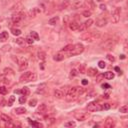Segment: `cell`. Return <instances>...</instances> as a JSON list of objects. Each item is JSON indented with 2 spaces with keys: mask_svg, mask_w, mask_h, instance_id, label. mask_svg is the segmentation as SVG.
Masks as SVG:
<instances>
[{
  "mask_svg": "<svg viewBox=\"0 0 128 128\" xmlns=\"http://www.w3.org/2000/svg\"><path fill=\"white\" fill-rule=\"evenodd\" d=\"M114 69H115V71H116V72H117L119 75H122V70H121L119 67H117V66H116V67H115Z\"/></svg>",
  "mask_w": 128,
  "mask_h": 128,
  "instance_id": "cell-53",
  "label": "cell"
},
{
  "mask_svg": "<svg viewBox=\"0 0 128 128\" xmlns=\"http://www.w3.org/2000/svg\"><path fill=\"white\" fill-rule=\"evenodd\" d=\"M98 67L101 68V69H104V68L106 67V63H105L103 60H100V61L98 62Z\"/></svg>",
  "mask_w": 128,
  "mask_h": 128,
  "instance_id": "cell-39",
  "label": "cell"
},
{
  "mask_svg": "<svg viewBox=\"0 0 128 128\" xmlns=\"http://www.w3.org/2000/svg\"><path fill=\"white\" fill-rule=\"evenodd\" d=\"M64 126H65V127H75L76 123L74 121H68V122H66L65 124H64Z\"/></svg>",
  "mask_w": 128,
  "mask_h": 128,
  "instance_id": "cell-38",
  "label": "cell"
},
{
  "mask_svg": "<svg viewBox=\"0 0 128 128\" xmlns=\"http://www.w3.org/2000/svg\"><path fill=\"white\" fill-rule=\"evenodd\" d=\"M86 108H87L88 111H91V112L101 110V108H100V104H98L96 101H93V102H90V103H88V105H87Z\"/></svg>",
  "mask_w": 128,
  "mask_h": 128,
  "instance_id": "cell-8",
  "label": "cell"
},
{
  "mask_svg": "<svg viewBox=\"0 0 128 128\" xmlns=\"http://www.w3.org/2000/svg\"><path fill=\"white\" fill-rule=\"evenodd\" d=\"M20 82H29V81H35L36 80V74L33 72H25L24 74H22L19 78Z\"/></svg>",
  "mask_w": 128,
  "mask_h": 128,
  "instance_id": "cell-2",
  "label": "cell"
},
{
  "mask_svg": "<svg viewBox=\"0 0 128 128\" xmlns=\"http://www.w3.org/2000/svg\"><path fill=\"white\" fill-rule=\"evenodd\" d=\"M27 120H28V122H29L32 126H34V127H43V125H42V124H40V123H37V122H34V121H31V119H30V118H28Z\"/></svg>",
  "mask_w": 128,
  "mask_h": 128,
  "instance_id": "cell-32",
  "label": "cell"
},
{
  "mask_svg": "<svg viewBox=\"0 0 128 128\" xmlns=\"http://www.w3.org/2000/svg\"><path fill=\"white\" fill-rule=\"evenodd\" d=\"M96 1H98V2H100V1H101V0H96Z\"/></svg>",
  "mask_w": 128,
  "mask_h": 128,
  "instance_id": "cell-61",
  "label": "cell"
},
{
  "mask_svg": "<svg viewBox=\"0 0 128 128\" xmlns=\"http://www.w3.org/2000/svg\"><path fill=\"white\" fill-rule=\"evenodd\" d=\"M89 35H90V37L92 38V39H98V38H100V36H101V34H100V32L99 31H97V30H93V31H91L90 33H89Z\"/></svg>",
  "mask_w": 128,
  "mask_h": 128,
  "instance_id": "cell-21",
  "label": "cell"
},
{
  "mask_svg": "<svg viewBox=\"0 0 128 128\" xmlns=\"http://www.w3.org/2000/svg\"><path fill=\"white\" fill-rule=\"evenodd\" d=\"M72 48H73V45H72V44H68V45L64 46V47L62 48V51H63V52H67V51H71Z\"/></svg>",
  "mask_w": 128,
  "mask_h": 128,
  "instance_id": "cell-33",
  "label": "cell"
},
{
  "mask_svg": "<svg viewBox=\"0 0 128 128\" xmlns=\"http://www.w3.org/2000/svg\"><path fill=\"white\" fill-rule=\"evenodd\" d=\"M103 98H109V93H105L103 95Z\"/></svg>",
  "mask_w": 128,
  "mask_h": 128,
  "instance_id": "cell-57",
  "label": "cell"
},
{
  "mask_svg": "<svg viewBox=\"0 0 128 128\" xmlns=\"http://www.w3.org/2000/svg\"><path fill=\"white\" fill-rule=\"evenodd\" d=\"M25 41H26L28 44H33V41H34V39L32 37H27L26 39H25Z\"/></svg>",
  "mask_w": 128,
  "mask_h": 128,
  "instance_id": "cell-51",
  "label": "cell"
},
{
  "mask_svg": "<svg viewBox=\"0 0 128 128\" xmlns=\"http://www.w3.org/2000/svg\"><path fill=\"white\" fill-rule=\"evenodd\" d=\"M125 58H126V56H125L124 54H121V55H120V59H125Z\"/></svg>",
  "mask_w": 128,
  "mask_h": 128,
  "instance_id": "cell-58",
  "label": "cell"
},
{
  "mask_svg": "<svg viewBox=\"0 0 128 128\" xmlns=\"http://www.w3.org/2000/svg\"><path fill=\"white\" fill-rule=\"evenodd\" d=\"M11 32L14 36H19L21 34V30L20 29H16V28H12L11 29Z\"/></svg>",
  "mask_w": 128,
  "mask_h": 128,
  "instance_id": "cell-34",
  "label": "cell"
},
{
  "mask_svg": "<svg viewBox=\"0 0 128 128\" xmlns=\"http://www.w3.org/2000/svg\"><path fill=\"white\" fill-rule=\"evenodd\" d=\"M15 42H16V44H18V45H23L25 42V39L24 38H21V37H19V38H17V39L15 40Z\"/></svg>",
  "mask_w": 128,
  "mask_h": 128,
  "instance_id": "cell-37",
  "label": "cell"
},
{
  "mask_svg": "<svg viewBox=\"0 0 128 128\" xmlns=\"http://www.w3.org/2000/svg\"><path fill=\"white\" fill-rule=\"evenodd\" d=\"M76 75H78V72L76 69H72L71 70V76H76Z\"/></svg>",
  "mask_w": 128,
  "mask_h": 128,
  "instance_id": "cell-52",
  "label": "cell"
},
{
  "mask_svg": "<svg viewBox=\"0 0 128 128\" xmlns=\"http://www.w3.org/2000/svg\"><path fill=\"white\" fill-rule=\"evenodd\" d=\"M104 78V76H103V74H97L96 75V82L97 83H99V82H101V80Z\"/></svg>",
  "mask_w": 128,
  "mask_h": 128,
  "instance_id": "cell-43",
  "label": "cell"
},
{
  "mask_svg": "<svg viewBox=\"0 0 128 128\" xmlns=\"http://www.w3.org/2000/svg\"><path fill=\"white\" fill-rule=\"evenodd\" d=\"M37 56H38V58H39L40 60H45L46 59V53L44 52V51H42V50H39L37 52Z\"/></svg>",
  "mask_w": 128,
  "mask_h": 128,
  "instance_id": "cell-26",
  "label": "cell"
},
{
  "mask_svg": "<svg viewBox=\"0 0 128 128\" xmlns=\"http://www.w3.org/2000/svg\"><path fill=\"white\" fill-rule=\"evenodd\" d=\"M119 111H120L121 113H127V112H128V105H124V106L120 107Z\"/></svg>",
  "mask_w": 128,
  "mask_h": 128,
  "instance_id": "cell-42",
  "label": "cell"
},
{
  "mask_svg": "<svg viewBox=\"0 0 128 128\" xmlns=\"http://www.w3.org/2000/svg\"><path fill=\"white\" fill-rule=\"evenodd\" d=\"M15 92H16V93H21V94L24 95V96H27V95L29 94V89H28L27 87H24V88L21 89V90H15Z\"/></svg>",
  "mask_w": 128,
  "mask_h": 128,
  "instance_id": "cell-23",
  "label": "cell"
},
{
  "mask_svg": "<svg viewBox=\"0 0 128 128\" xmlns=\"http://www.w3.org/2000/svg\"><path fill=\"white\" fill-rule=\"evenodd\" d=\"M86 72H87L88 76H90V77H93V76H96V75L98 74V71H97V69H95V68H92V67L88 68Z\"/></svg>",
  "mask_w": 128,
  "mask_h": 128,
  "instance_id": "cell-17",
  "label": "cell"
},
{
  "mask_svg": "<svg viewBox=\"0 0 128 128\" xmlns=\"http://www.w3.org/2000/svg\"><path fill=\"white\" fill-rule=\"evenodd\" d=\"M7 93V88L5 86H0V94L5 95Z\"/></svg>",
  "mask_w": 128,
  "mask_h": 128,
  "instance_id": "cell-41",
  "label": "cell"
},
{
  "mask_svg": "<svg viewBox=\"0 0 128 128\" xmlns=\"http://www.w3.org/2000/svg\"><path fill=\"white\" fill-rule=\"evenodd\" d=\"M82 15L84 17H89V16H91V11L90 10H85L82 12Z\"/></svg>",
  "mask_w": 128,
  "mask_h": 128,
  "instance_id": "cell-44",
  "label": "cell"
},
{
  "mask_svg": "<svg viewBox=\"0 0 128 128\" xmlns=\"http://www.w3.org/2000/svg\"><path fill=\"white\" fill-rule=\"evenodd\" d=\"M0 63H1V57H0Z\"/></svg>",
  "mask_w": 128,
  "mask_h": 128,
  "instance_id": "cell-62",
  "label": "cell"
},
{
  "mask_svg": "<svg viewBox=\"0 0 128 128\" xmlns=\"http://www.w3.org/2000/svg\"><path fill=\"white\" fill-rule=\"evenodd\" d=\"M107 24V19L106 18H99L96 20V26L97 27H104Z\"/></svg>",
  "mask_w": 128,
  "mask_h": 128,
  "instance_id": "cell-14",
  "label": "cell"
},
{
  "mask_svg": "<svg viewBox=\"0 0 128 128\" xmlns=\"http://www.w3.org/2000/svg\"><path fill=\"white\" fill-rule=\"evenodd\" d=\"M99 8H100L101 10H106V5H105V4H100Z\"/></svg>",
  "mask_w": 128,
  "mask_h": 128,
  "instance_id": "cell-55",
  "label": "cell"
},
{
  "mask_svg": "<svg viewBox=\"0 0 128 128\" xmlns=\"http://www.w3.org/2000/svg\"><path fill=\"white\" fill-rule=\"evenodd\" d=\"M58 21H59V17H58V16H55V17H53V18L49 19L48 23H49L50 25H55V24H56Z\"/></svg>",
  "mask_w": 128,
  "mask_h": 128,
  "instance_id": "cell-29",
  "label": "cell"
},
{
  "mask_svg": "<svg viewBox=\"0 0 128 128\" xmlns=\"http://www.w3.org/2000/svg\"><path fill=\"white\" fill-rule=\"evenodd\" d=\"M22 8H23L22 3H21V2H18V3H16L15 5H13V6L11 7V11H16V12H18V11H21Z\"/></svg>",
  "mask_w": 128,
  "mask_h": 128,
  "instance_id": "cell-18",
  "label": "cell"
},
{
  "mask_svg": "<svg viewBox=\"0 0 128 128\" xmlns=\"http://www.w3.org/2000/svg\"><path fill=\"white\" fill-rule=\"evenodd\" d=\"M70 5V2L68 1V0H65V1H64L62 4H61V6H60V9L61 10H63V9H66L68 6Z\"/></svg>",
  "mask_w": 128,
  "mask_h": 128,
  "instance_id": "cell-31",
  "label": "cell"
},
{
  "mask_svg": "<svg viewBox=\"0 0 128 128\" xmlns=\"http://www.w3.org/2000/svg\"><path fill=\"white\" fill-rule=\"evenodd\" d=\"M103 76H104V78L107 79V80H112L115 77V74L113 72H111V71H107V72H105L103 74Z\"/></svg>",
  "mask_w": 128,
  "mask_h": 128,
  "instance_id": "cell-19",
  "label": "cell"
},
{
  "mask_svg": "<svg viewBox=\"0 0 128 128\" xmlns=\"http://www.w3.org/2000/svg\"><path fill=\"white\" fill-rule=\"evenodd\" d=\"M4 74H10V75H14V72L10 68H5L4 69Z\"/></svg>",
  "mask_w": 128,
  "mask_h": 128,
  "instance_id": "cell-45",
  "label": "cell"
},
{
  "mask_svg": "<svg viewBox=\"0 0 128 128\" xmlns=\"http://www.w3.org/2000/svg\"><path fill=\"white\" fill-rule=\"evenodd\" d=\"M14 101H15V97L14 96H10V98L8 100V106H11L12 104H13Z\"/></svg>",
  "mask_w": 128,
  "mask_h": 128,
  "instance_id": "cell-47",
  "label": "cell"
},
{
  "mask_svg": "<svg viewBox=\"0 0 128 128\" xmlns=\"http://www.w3.org/2000/svg\"><path fill=\"white\" fill-rule=\"evenodd\" d=\"M14 112L16 114H18V115H21V114H25V113H26V109H25L24 107H18V108H16L14 110Z\"/></svg>",
  "mask_w": 128,
  "mask_h": 128,
  "instance_id": "cell-27",
  "label": "cell"
},
{
  "mask_svg": "<svg viewBox=\"0 0 128 128\" xmlns=\"http://www.w3.org/2000/svg\"><path fill=\"white\" fill-rule=\"evenodd\" d=\"M25 102H26V96H24V95L20 96L19 97V103L20 104H24Z\"/></svg>",
  "mask_w": 128,
  "mask_h": 128,
  "instance_id": "cell-46",
  "label": "cell"
},
{
  "mask_svg": "<svg viewBox=\"0 0 128 128\" xmlns=\"http://www.w3.org/2000/svg\"><path fill=\"white\" fill-rule=\"evenodd\" d=\"M121 1H123V0H115V2H116V3H118V2H121Z\"/></svg>",
  "mask_w": 128,
  "mask_h": 128,
  "instance_id": "cell-59",
  "label": "cell"
},
{
  "mask_svg": "<svg viewBox=\"0 0 128 128\" xmlns=\"http://www.w3.org/2000/svg\"><path fill=\"white\" fill-rule=\"evenodd\" d=\"M86 4L90 7L92 10H94L96 8V5H95V2H94V0H86Z\"/></svg>",
  "mask_w": 128,
  "mask_h": 128,
  "instance_id": "cell-28",
  "label": "cell"
},
{
  "mask_svg": "<svg viewBox=\"0 0 128 128\" xmlns=\"http://www.w3.org/2000/svg\"><path fill=\"white\" fill-rule=\"evenodd\" d=\"M8 37H9V34H8L7 31H3V32H1V33H0V41H1V42L6 41V40L8 39Z\"/></svg>",
  "mask_w": 128,
  "mask_h": 128,
  "instance_id": "cell-20",
  "label": "cell"
},
{
  "mask_svg": "<svg viewBox=\"0 0 128 128\" xmlns=\"http://www.w3.org/2000/svg\"><path fill=\"white\" fill-rule=\"evenodd\" d=\"M64 57H65V55H64L62 52H59V53H57V54L53 57V59H54L55 61H62V60L64 59Z\"/></svg>",
  "mask_w": 128,
  "mask_h": 128,
  "instance_id": "cell-25",
  "label": "cell"
},
{
  "mask_svg": "<svg viewBox=\"0 0 128 128\" xmlns=\"http://www.w3.org/2000/svg\"><path fill=\"white\" fill-rule=\"evenodd\" d=\"M46 87H47V84L46 83H41V84H39L38 85V88H37V93H42L43 91H45V89H46Z\"/></svg>",
  "mask_w": 128,
  "mask_h": 128,
  "instance_id": "cell-22",
  "label": "cell"
},
{
  "mask_svg": "<svg viewBox=\"0 0 128 128\" xmlns=\"http://www.w3.org/2000/svg\"><path fill=\"white\" fill-rule=\"evenodd\" d=\"M106 58H107V59H108L110 62H114V61H115V57H114L112 54H107Z\"/></svg>",
  "mask_w": 128,
  "mask_h": 128,
  "instance_id": "cell-49",
  "label": "cell"
},
{
  "mask_svg": "<svg viewBox=\"0 0 128 128\" xmlns=\"http://www.w3.org/2000/svg\"><path fill=\"white\" fill-rule=\"evenodd\" d=\"M114 46V40L113 39H107L104 40L100 44V47L103 49V50H111Z\"/></svg>",
  "mask_w": 128,
  "mask_h": 128,
  "instance_id": "cell-5",
  "label": "cell"
},
{
  "mask_svg": "<svg viewBox=\"0 0 128 128\" xmlns=\"http://www.w3.org/2000/svg\"><path fill=\"white\" fill-rule=\"evenodd\" d=\"M89 116H90V114L87 112H78V113H75V115H74L76 120H78V121H85L89 118Z\"/></svg>",
  "mask_w": 128,
  "mask_h": 128,
  "instance_id": "cell-7",
  "label": "cell"
},
{
  "mask_svg": "<svg viewBox=\"0 0 128 128\" xmlns=\"http://www.w3.org/2000/svg\"><path fill=\"white\" fill-rule=\"evenodd\" d=\"M36 104H37V100L36 99H31L29 101V106H31V107H34Z\"/></svg>",
  "mask_w": 128,
  "mask_h": 128,
  "instance_id": "cell-48",
  "label": "cell"
},
{
  "mask_svg": "<svg viewBox=\"0 0 128 128\" xmlns=\"http://www.w3.org/2000/svg\"><path fill=\"white\" fill-rule=\"evenodd\" d=\"M30 35H31V37L33 38L34 40H39V35L37 34V32H35V31H32Z\"/></svg>",
  "mask_w": 128,
  "mask_h": 128,
  "instance_id": "cell-40",
  "label": "cell"
},
{
  "mask_svg": "<svg viewBox=\"0 0 128 128\" xmlns=\"http://www.w3.org/2000/svg\"><path fill=\"white\" fill-rule=\"evenodd\" d=\"M120 14H121V8L120 7H116L113 12H112V17L111 20L113 23H118L120 21Z\"/></svg>",
  "mask_w": 128,
  "mask_h": 128,
  "instance_id": "cell-4",
  "label": "cell"
},
{
  "mask_svg": "<svg viewBox=\"0 0 128 128\" xmlns=\"http://www.w3.org/2000/svg\"><path fill=\"white\" fill-rule=\"evenodd\" d=\"M82 84H83V85H87V84H88V80L83 79V80H82Z\"/></svg>",
  "mask_w": 128,
  "mask_h": 128,
  "instance_id": "cell-56",
  "label": "cell"
},
{
  "mask_svg": "<svg viewBox=\"0 0 128 128\" xmlns=\"http://www.w3.org/2000/svg\"><path fill=\"white\" fill-rule=\"evenodd\" d=\"M27 67H28V60L27 59H22L20 64H19V70L24 71Z\"/></svg>",
  "mask_w": 128,
  "mask_h": 128,
  "instance_id": "cell-13",
  "label": "cell"
},
{
  "mask_svg": "<svg viewBox=\"0 0 128 128\" xmlns=\"http://www.w3.org/2000/svg\"><path fill=\"white\" fill-rule=\"evenodd\" d=\"M102 88H103V89H108V88H111V86L108 83H104V84H102Z\"/></svg>",
  "mask_w": 128,
  "mask_h": 128,
  "instance_id": "cell-54",
  "label": "cell"
},
{
  "mask_svg": "<svg viewBox=\"0 0 128 128\" xmlns=\"http://www.w3.org/2000/svg\"><path fill=\"white\" fill-rule=\"evenodd\" d=\"M68 26H69L70 30L75 31V30H78V28H79V23L76 22V21H70V22L68 23Z\"/></svg>",
  "mask_w": 128,
  "mask_h": 128,
  "instance_id": "cell-12",
  "label": "cell"
},
{
  "mask_svg": "<svg viewBox=\"0 0 128 128\" xmlns=\"http://www.w3.org/2000/svg\"><path fill=\"white\" fill-rule=\"evenodd\" d=\"M37 112L39 114H45L47 112V105L44 104V103L40 104L39 106H38V108H37Z\"/></svg>",
  "mask_w": 128,
  "mask_h": 128,
  "instance_id": "cell-16",
  "label": "cell"
},
{
  "mask_svg": "<svg viewBox=\"0 0 128 128\" xmlns=\"http://www.w3.org/2000/svg\"><path fill=\"white\" fill-rule=\"evenodd\" d=\"M0 119H1L2 121H4V122H6V123L12 121L11 117H9L8 115H6V114H1V115H0Z\"/></svg>",
  "mask_w": 128,
  "mask_h": 128,
  "instance_id": "cell-24",
  "label": "cell"
},
{
  "mask_svg": "<svg viewBox=\"0 0 128 128\" xmlns=\"http://www.w3.org/2000/svg\"><path fill=\"white\" fill-rule=\"evenodd\" d=\"M82 5H83V4H82L81 1H75V2L72 4V8H73V9H78V8H80Z\"/></svg>",
  "mask_w": 128,
  "mask_h": 128,
  "instance_id": "cell-30",
  "label": "cell"
},
{
  "mask_svg": "<svg viewBox=\"0 0 128 128\" xmlns=\"http://www.w3.org/2000/svg\"><path fill=\"white\" fill-rule=\"evenodd\" d=\"M2 20H3V19H2V18H1V17H0V22H1V21H2Z\"/></svg>",
  "mask_w": 128,
  "mask_h": 128,
  "instance_id": "cell-60",
  "label": "cell"
},
{
  "mask_svg": "<svg viewBox=\"0 0 128 128\" xmlns=\"http://www.w3.org/2000/svg\"><path fill=\"white\" fill-rule=\"evenodd\" d=\"M85 91V89L82 88V87H72V88H69V90L67 92V95H66V99L68 101H71V100H74L76 99L78 96L82 95Z\"/></svg>",
  "mask_w": 128,
  "mask_h": 128,
  "instance_id": "cell-1",
  "label": "cell"
},
{
  "mask_svg": "<svg viewBox=\"0 0 128 128\" xmlns=\"http://www.w3.org/2000/svg\"><path fill=\"white\" fill-rule=\"evenodd\" d=\"M41 11H42V10H41L39 7H34V8H32V9L28 12V15H29L30 18H34V17H36V15L40 14Z\"/></svg>",
  "mask_w": 128,
  "mask_h": 128,
  "instance_id": "cell-10",
  "label": "cell"
},
{
  "mask_svg": "<svg viewBox=\"0 0 128 128\" xmlns=\"http://www.w3.org/2000/svg\"><path fill=\"white\" fill-rule=\"evenodd\" d=\"M104 125H105V127H107V128H113V127L115 126V121H114L113 118H111V117H107L106 120H105Z\"/></svg>",
  "mask_w": 128,
  "mask_h": 128,
  "instance_id": "cell-11",
  "label": "cell"
},
{
  "mask_svg": "<svg viewBox=\"0 0 128 128\" xmlns=\"http://www.w3.org/2000/svg\"><path fill=\"white\" fill-rule=\"evenodd\" d=\"M84 51V45L81 43H77L73 45V48L70 51V56H74V55H79Z\"/></svg>",
  "mask_w": 128,
  "mask_h": 128,
  "instance_id": "cell-3",
  "label": "cell"
},
{
  "mask_svg": "<svg viewBox=\"0 0 128 128\" xmlns=\"http://www.w3.org/2000/svg\"><path fill=\"white\" fill-rule=\"evenodd\" d=\"M92 24H93V20L89 18V19H88V20H86L84 23H82V24H80V25H79V28H78V30H79L80 32H83L84 30H86V29H88L89 27H90Z\"/></svg>",
  "mask_w": 128,
  "mask_h": 128,
  "instance_id": "cell-9",
  "label": "cell"
},
{
  "mask_svg": "<svg viewBox=\"0 0 128 128\" xmlns=\"http://www.w3.org/2000/svg\"><path fill=\"white\" fill-rule=\"evenodd\" d=\"M64 96H65V93H64L61 89H56L54 90V97L57 99H62Z\"/></svg>",
  "mask_w": 128,
  "mask_h": 128,
  "instance_id": "cell-15",
  "label": "cell"
},
{
  "mask_svg": "<svg viewBox=\"0 0 128 128\" xmlns=\"http://www.w3.org/2000/svg\"><path fill=\"white\" fill-rule=\"evenodd\" d=\"M110 104L109 103H103V104H100V108H101V110H108V109H110Z\"/></svg>",
  "mask_w": 128,
  "mask_h": 128,
  "instance_id": "cell-35",
  "label": "cell"
},
{
  "mask_svg": "<svg viewBox=\"0 0 128 128\" xmlns=\"http://www.w3.org/2000/svg\"><path fill=\"white\" fill-rule=\"evenodd\" d=\"M79 71H80V73H86V71H85V65L84 64H81V65L79 66Z\"/></svg>",
  "mask_w": 128,
  "mask_h": 128,
  "instance_id": "cell-50",
  "label": "cell"
},
{
  "mask_svg": "<svg viewBox=\"0 0 128 128\" xmlns=\"http://www.w3.org/2000/svg\"><path fill=\"white\" fill-rule=\"evenodd\" d=\"M1 50L3 51V52H9V51L11 50V46H10V45H8V44L3 45V46L1 47Z\"/></svg>",
  "mask_w": 128,
  "mask_h": 128,
  "instance_id": "cell-36",
  "label": "cell"
},
{
  "mask_svg": "<svg viewBox=\"0 0 128 128\" xmlns=\"http://www.w3.org/2000/svg\"><path fill=\"white\" fill-rule=\"evenodd\" d=\"M24 16H25V14L23 13L22 11H18V12H16V13H14L13 15H12L11 20H12V22H13V23H19L24 18Z\"/></svg>",
  "mask_w": 128,
  "mask_h": 128,
  "instance_id": "cell-6",
  "label": "cell"
}]
</instances>
